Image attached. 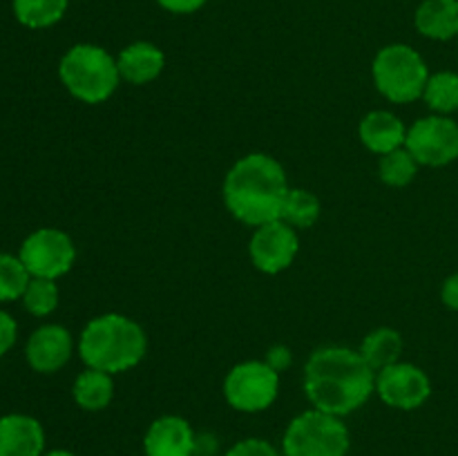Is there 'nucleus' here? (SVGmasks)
<instances>
[{
    "instance_id": "nucleus-14",
    "label": "nucleus",
    "mask_w": 458,
    "mask_h": 456,
    "mask_svg": "<svg viewBox=\"0 0 458 456\" xmlns=\"http://www.w3.org/2000/svg\"><path fill=\"white\" fill-rule=\"evenodd\" d=\"M45 429L30 414L0 416V456H43Z\"/></svg>"
},
{
    "instance_id": "nucleus-7",
    "label": "nucleus",
    "mask_w": 458,
    "mask_h": 456,
    "mask_svg": "<svg viewBox=\"0 0 458 456\" xmlns=\"http://www.w3.org/2000/svg\"><path fill=\"white\" fill-rule=\"evenodd\" d=\"M222 392L235 411L259 414L277 401L280 374L267 360H244L228 371Z\"/></svg>"
},
{
    "instance_id": "nucleus-27",
    "label": "nucleus",
    "mask_w": 458,
    "mask_h": 456,
    "mask_svg": "<svg viewBox=\"0 0 458 456\" xmlns=\"http://www.w3.org/2000/svg\"><path fill=\"white\" fill-rule=\"evenodd\" d=\"M18 340V325L7 311L0 308V358L7 351H12V347Z\"/></svg>"
},
{
    "instance_id": "nucleus-13",
    "label": "nucleus",
    "mask_w": 458,
    "mask_h": 456,
    "mask_svg": "<svg viewBox=\"0 0 458 456\" xmlns=\"http://www.w3.org/2000/svg\"><path fill=\"white\" fill-rule=\"evenodd\" d=\"M143 452L146 456H195L197 434L183 416H159L146 429Z\"/></svg>"
},
{
    "instance_id": "nucleus-29",
    "label": "nucleus",
    "mask_w": 458,
    "mask_h": 456,
    "mask_svg": "<svg viewBox=\"0 0 458 456\" xmlns=\"http://www.w3.org/2000/svg\"><path fill=\"white\" fill-rule=\"evenodd\" d=\"M159 7H164L170 13H195L204 7L208 0H157Z\"/></svg>"
},
{
    "instance_id": "nucleus-4",
    "label": "nucleus",
    "mask_w": 458,
    "mask_h": 456,
    "mask_svg": "<svg viewBox=\"0 0 458 456\" xmlns=\"http://www.w3.org/2000/svg\"><path fill=\"white\" fill-rule=\"evenodd\" d=\"M58 79L76 101L88 106L106 103L121 83L116 56L92 43H79L63 54Z\"/></svg>"
},
{
    "instance_id": "nucleus-25",
    "label": "nucleus",
    "mask_w": 458,
    "mask_h": 456,
    "mask_svg": "<svg viewBox=\"0 0 458 456\" xmlns=\"http://www.w3.org/2000/svg\"><path fill=\"white\" fill-rule=\"evenodd\" d=\"M30 280V271L18 255L0 253V302L21 300Z\"/></svg>"
},
{
    "instance_id": "nucleus-18",
    "label": "nucleus",
    "mask_w": 458,
    "mask_h": 456,
    "mask_svg": "<svg viewBox=\"0 0 458 456\" xmlns=\"http://www.w3.org/2000/svg\"><path fill=\"white\" fill-rule=\"evenodd\" d=\"M72 398L83 411H103L114 398V378L106 371L85 367L72 384Z\"/></svg>"
},
{
    "instance_id": "nucleus-20",
    "label": "nucleus",
    "mask_w": 458,
    "mask_h": 456,
    "mask_svg": "<svg viewBox=\"0 0 458 456\" xmlns=\"http://www.w3.org/2000/svg\"><path fill=\"white\" fill-rule=\"evenodd\" d=\"M67 4L70 0H13V16L22 27L47 30L65 16Z\"/></svg>"
},
{
    "instance_id": "nucleus-26",
    "label": "nucleus",
    "mask_w": 458,
    "mask_h": 456,
    "mask_svg": "<svg viewBox=\"0 0 458 456\" xmlns=\"http://www.w3.org/2000/svg\"><path fill=\"white\" fill-rule=\"evenodd\" d=\"M224 456H284L267 438H242Z\"/></svg>"
},
{
    "instance_id": "nucleus-30",
    "label": "nucleus",
    "mask_w": 458,
    "mask_h": 456,
    "mask_svg": "<svg viewBox=\"0 0 458 456\" xmlns=\"http://www.w3.org/2000/svg\"><path fill=\"white\" fill-rule=\"evenodd\" d=\"M441 300L447 308L458 311V273H452L441 286Z\"/></svg>"
},
{
    "instance_id": "nucleus-5",
    "label": "nucleus",
    "mask_w": 458,
    "mask_h": 456,
    "mask_svg": "<svg viewBox=\"0 0 458 456\" xmlns=\"http://www.w3.org/2000/svg\"><path fill=\"white\" fill-rule=\"evenodd\" d=\"M374 85L387 101L405 106L423 98L429 80V67L414 47L392 43L380 49L371 63Z\"/></svg>"
},
{
    "instance_id": "nucleus-22",
    "label": "nucleus",
    "mask_w": 458,
    "mask_h": 456,
    "mask_svg": "<svg viewBox=\"0 0 458 456\" xmlns=\"http://www.w3.org/2000/svg\"><path fill=\"white\" fill-rule=\"evenodd\" d=\"M423 101L434 114L450 116L458 112V74L456 72H437L429 74L425 85Z\"/></svg>"
},
{
    "instance_id": "nucleus-31",
    "label": "nucleus",
    "mask_w": 458,
    "mask_h": 456,
    "mask_svg": "<svg viewBox=\"0 0 458 456\" xmlns=\"http://www.w3.org/2000/svg\"><path fill=\"white\" fill-rule=\"evenodd\" d=\"M43 456H76V454L70 450H63V447H56V450H47Z\"/></svg>"
},
{
    "instance_id": "nucleus-17",
    "label": "nucleus",
    "mask_w": 458,
    "mask_h": 456,
    "mask_svg": "<svg viewBox=\"0 0 458 456\" xmlns=\"http://www.w3.org/2000/svg\"><path fill=\"white\" fill-rule=\"evenodd\" d=\"M414 25L429 40L458 38V0H423L414 13Z\"/></svg>"
},
{
    "instance_id": "nucleus-10",
    "label": "nucleus",
    "mask_w": 458,
    "mask_h": 456,
    "mask_svg": "<svg viewBox=\"0 0 458 456\" xmlns=\"http://www.w3.org/2000/svg\"><path fill=\"white\" fill-rule=\"evenodd\" d=\"M376 393L387 407L414 411L432 396V380L414 362H394L376 371Z\"/></svg>"
},
{
    "instance_id": "nucleus-23",
    "label": "nucleus",
    "mask_w": 458,
    "mask_h": 456,
    "mask_svg": "<svg viewBox=\"0 0 458 456\" xmlns=\"http://www.w3.org/2000/svg\"><path fill=\"white\" fill-rule=\"evenodd\" d=\"M419 161L411 156V152L405 146L398 148V150L387 152V155L380 156L378 161V174L380 182L389 188H405L419 174Z\"/></svg>"
},
{
    "instance_id": "nucleus-21",
    "label": "nucleus",
    "mask_w": 458,
    "mask_h": 456,
    "mask_svg": "<svg viewBox=\"0 0 458 456\" xmlns=\"http://www.w3.org/2000/svg\"><path fill=\"white\" fill-rule=\"evenodd\" d=\"M320 213L322 204L318 195H313L311 190H304V188H291L284 206H282L280 219L293 226L295 231H304V228H311L320 219Z\"/></svg>"
},
{
    "instance_id": "nucleus-15",
    "label": "nucleus",
    "mask_w": 458,
    "mask_h": 456,
    "mask_svg": "<svg viewBox=\"0 0 458 456\" xmlns=\"http://www.w3.org/2000/svg\"><path fill=\"white\" fill-rule=\"evenodd\" d=\"M358 137L367 150L383 156L405 146L407 125L394 112L371 110L358 123Z\"/></svg>"
},
{
    "instance_id": "nucleus-16",
    "label": "nucleus",
    "mask_w": 458,
    "mask_h": 456,
    "mask_svg": "<svg viewBox=\"0 0 458 456\" xmlns=\"http://www.w3.org/2000/svg\"><path fill=\"white\" fill-rule=\"evenodd\" d=\"M121 80L130 85H148L161 76L165 67V54L150 40H137L123 47L116 56Z\"/></svg>"
},
{
    "instance_id": "nucleus-11",
    "label": "nucleus",
    "mask_w": 458,
    "mask_h": 456,
    "mask_svg": "<svg viewBox=\"0 0 458 456\" xmlns=\"http://www.w3.org/2000/svg\"><path fill=\"white\" fill-rule=\"evenodd\" d=\"M300 253V237L293 226L282 219L255 228L249 241L253 266L264 275H277L295 262Z\"/></svg>"
},
{
    "instance_id": "nucleus-19",
    "label": "nucleus",
    "mask_w": 458,
    "mask_h": 456,
    "mask_svg": "<svg viewBox=\"0 0 458 456\" xmlns=\"http://www.w3.org/2000/svg\"><path fill=\"white\" fill-rule=\"evenodd\" d=\"M358 351L362 353V358H365L371 369L380 371L401 360L403 335L392 326H378V329L369 331L365 335Z\"/></svg>"
},
{
    "instance_id": "nucleus-8",
    "label": "nucleus",
    "mask_w": 458,
    "mask_h": 456,
    "mask_svg": "<svg viewBox=\"0 0 458 456\" xmlns=\"http://www.w3.org/2000/svg\"><path fill=\"white\" fill-rule=\"evenodd\" d=\"M18 258L22 259L31 277L58 280L76 262L74 240L61 228H36L22 240Z\"/></svg>"
},
{
    "instance_id": "nucleus-12",
    "label": "nucleus",
    "mask_w": 458,
    "mask_h": 456,
    "mask_svg": "<svg viewBox=\"0 0 458 456\" xmlns=\"http://www.w3.org/2000/svg\"><path fill=\"white\" fill-rule=\"evenodd\" d=\"M74 353V338L63 325H43L27 338V365L36 374H56L70 362Z\"/></svg>"
},
{
    "instance_id": "nucleus-2",
    "label": "nucleus",
    "mask_w": 458,
    "mask_h": 456,
    "mask_svg": "<svg viewBox=\"0 0 458 456\" xmlns=\"http://www.w3.org/2000/svg\"><path fill=\"white\" fill-rule=\"evenodd\" d=\"M289 190L284 165L276 156L249 152L224 177L222 199L237 222L258 228L280 219Z\"/></svg>"
},
{
    "instance_id": "nucleus-1",
    "label": "nucleus",
    "mask_w": 458,
    "mask_h": 456,
    "mask_svg": "<svg viewBox=\"0 0 458 456\" xmlns=\"http://www.w3.org/2000/svg\"><path fill=\"white\" fill-rule=\"evenodd\" d=\"M376 392V371L360 351L320 347L304 365V393L316 410L344 418L360 410Z\"/></svg>"
},
{
    "instance_id": "nucleus-3",
    "label": "nucleus",
    "mask_w": 458,
    "mask_h": 456,
    "mask_svg": "<svg viewBox=\"0 0 458 456\" xmlns=\"http://www.w3.org/2000/svg\"><path fill=\"white\" fill-rule=\"evenodd\" d=\"M76 349L85 367L116 376L134 369L146 358L148 335L123 313H101L83 326Z\"/></svg>"
},
{
    "instance_id": "nucleus-32",
    "label": "nucleus",
    "mask_w": 458,
    "mask_h": 456,
    "mask_svg": "<svg viewBox=\"0 0 458 456\" xmlns=\"http://www.w3.org/2000/svg\"><path fill=\"white\" fill-rule=\"evenodd\" d=\"M456 40H458V38H456Z\"/></svg>"
},
{
    "instance_id": "nucleus-9",
    "label": "nucleus",
    "mask_w": 458,
    "mask_h": 456,
    "mask_svg": "<svg viewBox=\"0 0 458 456\" xmlns=\"http://www.w3.org/2000/svg\"><path fill=\"white\" fill-rule=\"evenodd\" d=\"M405 148L419 165L443 168L458 159V123L452 116L429 114L407 128Z\"/></svg>"
},
{
    "instance_id": "nucleus-24",
    "label": "nucleus",
    "mask_w": 458,
    "mask_h": 456,
    "mask_svg": "<svg viewBox=\"0 0 458 456\" xmlns=\"http://www.w3.org/2000/svg\"><path fill=\"white\" fill-rule=\"evenodd\" d=\"M61 291H58L56 280H45V277H31L22 293L21 302L27 313L34 317H47L56 311Z\"/></svg>"
},
{
    "instance_id": "nucleus-6",
    "label": "nucleus",
    "mask_w": 458,
    "mask_h": 456,
    "mask_svg": "<svg viewBox=\"0 0 458 456\" xmlns=\"http://www.w3.org/2000/svg\"><path fill=\"white\" fill-rule=\"evenodd\" d=\"M349 447L352 436L344 420L316 407L295 416L282 436L284 456H347Z\"/></svg>"
},
{
    "instance_id": "nucleus-28",
    "label": "nucleus",
    "mask_w": 458,
    "mask_h": 456,
    "mask_svg": "<svg viewBox=\"0 0 458 456\" xmlns=\"http://www.w3.org/2000/svg\"><path fill=\"white\" fill-rule=\"evenodd\" d=\"M264 360H267L268 367H273V369L282 376V371H286L293 365V353H291V349L284 347V344H276V347L268 349Z\"/></svg>"
}]
</instances>
